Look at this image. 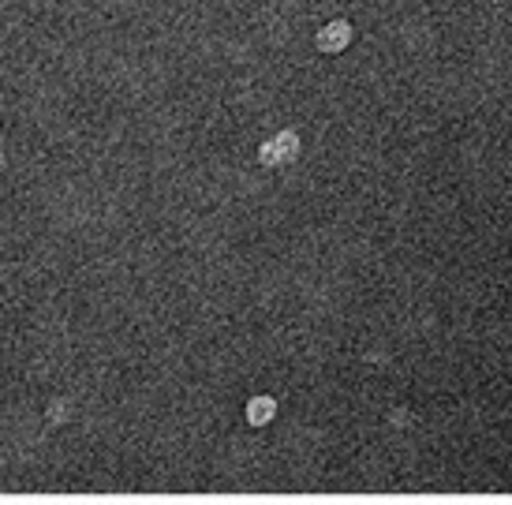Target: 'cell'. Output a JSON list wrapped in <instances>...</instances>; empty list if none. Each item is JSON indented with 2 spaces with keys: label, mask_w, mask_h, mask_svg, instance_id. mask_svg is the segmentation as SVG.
Instances as JSON below:
<instances>
[]
</instances>
